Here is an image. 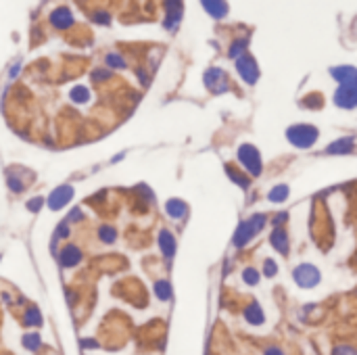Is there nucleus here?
<instances>
[{"label":"nucleus","instance_id":"1","mask_svg":"<svg viewBox=\"0 0 357 355\" xmlns=\"http://www.w3.org/2000/svg\"><path fill=\"white\" fill-rule=\"evenodd\" d=\"M266 224H268V216H264V213H255V216H251L248 220L240 222V226H238L236 232H234V244L236 246H246L261 230H264Z\"/></svg>","mask_w":357,"mask_h":355},{"label":"nucleus","instance_id":"2","mask_svg":"<svg viewBox=\"0 0 357 355\" xmlns=\"http://www.w3.org/2000/svg\"><path fill=\"white\" fill-rule=\"evenodd\" d=\"M320 138V130L312 124H294L286 130V140L296 148H312Z\"/></svg>","mask_w":357,"mask_h":355},{"label":"nucleus","instance_id":"3","mask_svg":"<svg viewBox=\"0 0 357 355\" xmlns=\"http://www.w3.org/2000/svg\"><path fill=\"white\" fill-rule=\"evenodd\" d=\"M238 163L242 165V168L248 172V176L257 178L261 172H264V163H261V152L257 150V146L253 144H240L238 146Z\"/></svg>","mask_w":357,"mask_h":355},{"label":"nucleus","instance_id":"4","mask_svg":"<svg viewBox=\"0 0 357 355\" xmlns=\"http://www.w3.org/2000/svg\"><path fill=\"white\" fill-rule=\"evenodd\" d=\"M292 280L299 284L301 288H314L320 284V280H322V274H320V270L312 264H301L296 266L294 272H292Z\"/></svg>","mask_w":357,"mask_h":355},{"label":"nucleus","instance_id":"5","mask_svg":"<svg viewBox=\"0 0 357 355\" xmlns=\"http://www.w3.org/2000/svg\"><path fill=\"white\" fill-rule=\"evenodd\" d=\"M236 71H238V76H240V80L244 82V84L248 86H253L257 84V80H259V65L253 56H248V54H242L240 58H236Z\"/></svg>","mask_w":357,"mask_h":355},{"label":"nucleus","instance_id":"6","mask_svg":"<svg viewBox=\"0 0 357 355\" xmlns=\"http://www.w3.org/2000/svg\"><path fill=\"white\" fill-rule=\"evenodd\" d=\"M205 86L213 92V94H224L226 90L230 88L228 82V74L220 67H211L205 71Z\"/></svg>","mask_w":357,"mask_h":355},{"label":"nucleus","instance_id":"7","mask_svg":"<svg viewBox=\"0 0 357 355\" xmlns=\"http://www.w3.org/2000/svg\"><path fill=\"white\" fill-rule=\"evenodd\" d=\"M330 76L338 82V86L357 88V67L353 65H338L330 69Z\"/></svg>","mask_w":357,"mask_h":355},{"label":"nucleus","instance_id":"8","mask_svg":"<svg viewBox=\"0 0 357 355\" xmlns=\"http://www.w3.org/2000/svg\"><path fill=\"white\" fill-rule=\"evenodd\" d=\"M71 198H74V188L63 184V186H56L54 190L48 194V198H46V205H48L52 211H58V209H63Z\"/></svg>","mask_w":357,"mask_h":355},{"label":"nucleus","instance_id":"9","mask_svg":"<svg viewBox=\"0 0 357 355\" xmlns=\"http://www.w3.org/2000/svg\"><path fill=\"white\" fill-rule=\"evenodd\" d=\"M334 104L338 109H344V111H351L357 106V88H344V86H338L336 92H334Z\"/></svg>","mask_w":357,"mask_h":355},{"label":"nucleus","instance_id":"10","mask_svg":"<svg viewBox=\"0 0 357 355\" xmlns=\"http://www.w3.org/2000/svg\"><path fill=\"white\" fill-rule=\"evenodd\" d=\"M270 242H272V246L276 248L280 255H288L290 240H288V234H286V230H284V228H274L272 236H270Z\"/></svg>","mask_w":357,"mask_h":355},{"label":"nucleus","instance_id":"11","mask_svg":"<svg viewBox=\"0 0 357 355\" xmlns=\"http://www.w3.org/2000/svg\"><path fill=\"white\" fill-rule=\"evenodd\" d=\"M165 8H168V17H165L163 26H165V30H176L184 15V6H182V2H168Z\"/></svg>","mask_w":357,"mask_h":355},{"label":"nucleus","instance_id":"12","mask_svg":"<svg viewBox=\"0 0 357 355\" xmlns=\"http://www.w3.org/2000/svg\"><path fill=\"white\" fill-rule=\"evenodd\" d=\"M58 262H61L63 268H74L82 262V251L76 244H67L61 251V255H58Z\"/></svg>","mask_w":357,"mask_h":355},{"label":"nucleus","instance_id":"13","mask_svg":"<svg viewBox=\"0 0 357 355\" xmlns=\"http://www.w3.org/2000/svg\"><path fill=\"white\" fill-rule=\"evenodd\" d=\"M353 148H355V138L344 136V138H338V140L332 142V144L326 148V152L328 155H349Z\"/></svg>","mask_w":357,"mask_h":355},{"label":"nucleus","instance_id":"14","mask_svg":"<svg viewBox=\"0 0 357 355\" xmlns=\"http://www.w3.org/2000/svg\"><path fill=\"white\" fill-rule=\"evenodd\" d=\"M50 23L56 28V30H67L71 23H74V15H71V10L61 6V8H56L50 13Z\"/></svg>","mask_w":357,"mask_h":355},{"label":"nucleus","instance_id":"15","mask_svg":"<svg viewBox=\"0 0 357 355\" xmlns=\"http://www.w3.org/2000/svg\"><path fill=\"white\" fill-rule=\"evenodd\" d=\"M244 320L248 324H253V326H261L266 322V314H264V310H261V305L257 301L248 303L244 307Z\"/></svg>","mask_w":357,"mask_h":355},{"label":"nucleus","instance_id":"16","mask_svg":"<svg viewBox=\"0 0 357 355\" xmlns=\"http://www.w3.org/2000/svg\"><path fill=\"white\" fill-rule=\"evenodd\" d=\"M159 246H161V253L172 259L174 253H176V238H174V234L170 230H161L159 232Z\"/></svg>","mask_w":357,"mask_h":355},{"label":"nucleus","instance_id":"17","mask_svg":"<svg viewBox=\"0 0 357 355\" xmlns=\"http://www.w3.org/2000/svg\"><path fill=\"white\" fill-rule=\"evenodd\" d=\"M165 211H168V216H170V218H174V220H182V218L186 216L188 207H186L184 200H180V198H170L168 203H165Z\"/></svg>","mask_w":357,"mask_h":355},{"label":"nucleus","instance_id":"18","mask_svg":"<svg viewBox=\"0 0 357 355\" xmlns=\"http://www.w3.org/2000/svg\"><path fill=\"white\" fill-rule=\"evenodd\" d=\"M226 174L230 176V180H232L234 184H238L240 188H244V190H246L248 186H251V178H248L244 172H238L234 165H226Z\"/></svg>","mask_w":357,"mask_h":355},{"label":"nucleus","instance_id":"19","mask_svg":"<svg viewBox=\"0 0 357 355\" xmlns=\"http://www.w3.org/2000/svg\"><path fill=\"white\" fill-rule=\"evenodd\" d=\"M203 8L207 10V13L211 15V17H216V19H222V17H226L228 15V4L226 2H203Z\"/></svg>","mask_w":357,"mask_h":355},{"label":"nucleus","instance_id":"20","mask_svg":"<svg viewBox=\"0 0 357 355\" xmlns=\"http://www.w3.org/2000/svg\"><path fill=\"white\" fill-rule=\"evenodd\" d=\"M322 104H324V98H322V94H318V92H312V94H307L305 98H301V106H305L309 111L322 109Z\"/></svg>","mask_w":357,"mask_h":355},{"label":"nucleus","instance_id":"21","mask_svg":"<svg viewBox=\"0 0 357 355\" xmlns=\"http://www.w3.org/2000/svg\"><path fill=\"white\" fill-rule=\"evenodd\" d=\"M288 186L286 184H278V186H274L272 190H270V194H268V198L272 200V203H284V200L288 198Z\"/></svg>","mask_w":357,"mask_h":355},{"label":"nucleus","instance_id":"22","mask_svg":"<svg viewBox=\"0 0 357 355\" xmlns=\"http://www.w3.org/2000/svg\"><path fill=\"white\" fill-rule=\"evenodd\" d=\"M154 294H157V299L161 301H168L172 297V286L168 280H157L154 282Z\"/></svg>","mask_w":357,"mask_h":355},{"label":"nucleus","instance_id":"23","mask_svg":"<svg viewBox=\"0 0 357 355\" xmlns=\"http://www.w3.org/2000/svg\"><path fill=\"white\" fill-rule=\"evenodd\" d=\"M69 98L74 100V102H78V104L88 102V100H90V92H88V88H86V86H76L74 90L69 92Z\"/></svg>","mask_w":357,"mask_h":355},{"label":"nucleus","instance_id":"24","mask_svg":"<svg viewBox=\"0 0 357 355\" xmlns=\"http://www.w3.org/2000/svg\"><path fill=\"white\" fill-rule=\"evenodd\" d=\"M98 238L104 242V244H113L117 240V230L113 226H100L98 228Z\"/></svg>","mask_w":357,"mask_h":355},{"label":"nucleus","instance_id":"25","mask_svg":"<svg viewBox=\"0 0 357 355\" xmlns=\"http://www.w3.org/2000/svg\"><path fill=\"white\" fill-rule=\"evenodd\" d=\"M242 280L248 284V286H255V284H259V270H255V268H244V270H242Z\"/></svg>","mask_w":357,"mask_h":355},{"label":"nucleus","instance_id":"26","mask_svg":"<svg viewBox=\"0 0 357 355\" xmlns=\"http://www.w3.org/2000/svg\"><path fill=\"white\" fill-rule=\"evenodd\" d=\"M106 65L109 67H115V69H126V61H124V56L122 54H117V52H109L106 54Z\"/></svg>","mask_w":357,"mask_h":355},{"label":"nucleus","instance_id":"27","mask_svg":"<svg viewBox=\"0 0 357 355\" xmlns=\"http://www.w3.org/2000/svg\"><path fill=\"white\" fill-rule=\"evenodd\" d=\"M244 50H246V40H236V42L230 46L228 54H230L232 58H240V56L244 54Z\"/></svg>","mask_w":357,"mask_h":355},{"label":"nucleus","instance_id":"28","mask_svg":"<svg viewBox=\"0 0 357 355\" xmlns=\"http://www.w3.org/2000/svg\"><path fill=\"white\" fill-rule=\"evenodd\" d=\"M26 324H28V326H40V324H42L40 312L34 310V307H32V310H28V312H26Z\"/></svg>","mask_w":357,"mask_h":355},{"label":"nucleus","instance_id":"29","mask_svg":"<svg viewBox=\"0 0 357 355\" xmlns=\"http://www.w3.org/2000/svg\"><path fill=\"white\" fill-rule=\"evenodd\" d=\"M278 274V264L274 262V259H266L264 262V276L266 278H274Z\"/></svg>","mask_w":357,"mask_h":355},{"label":"nucleus","instance_id":"30","mask_svg":"<svg viewBox=\"0 0 357 355\" xmlns=\"http://www.w3.org/2000/svg\"><path fill=\"white\" fill-rule=\"evenodd\" d=\"M23 345L28 349H38L40 347V336L38 334H26L23 336Z\"/></svg>","mask_w":357,"mask_h":355},{"label":"nucleus","instance_id":"31","mask_svg":"<svg viewBox=\"0 0 357 355\" xmlns=\"http://www.w3.org/2000/svg\"><path fill=\"white\" fill-rule=\"evenodd\" d=\"M94 21L102 23V26H109V23H111V15L106 13V10H100V13H94Z\"/></svg>","mask_w":357,"mask_h":355},{"label":"nucleus","instance_id":"32","mask_svg":"<svg viewBox=\"0 0 357 355\" xmlns=\"http://www.w3.org/2000/svg\"><path fill=\"white\" fill-rule=\"evenodd\" d=\"M42 205H44V198H40V196H36V198H32V200H28V209H30V211H40Z\"/></svg>","mask_w":357,"mask_h":355},{"label":"nucleus","instance_id":"33","mask_svg":"<svg viewBox=\"0 0 357 355\" xmlns=\"http://www.w3.org/2000/svg\"><path fill=\"white\" fill-rule=\"evenodd\" d=\"M288 220V213L286 211H282V213H278L276 218H274V228H282V224Z\"/></svg>","mask_w":357,"mask_h":355},{"label":"nucleus","instance_id":"34","mask_svg":"<svg viewBox=\"0 0 357 355\" xmlns=\"http://www.w3.org/2000/svg\"><path fill=\"white\" fill-rule=\"evenodd\" d=\"M332 355H355V349H353V347H347V345H342V347H336L334 351H332Z\"/></svg>","mask_w":357,"mask_h":355},{"label":"nucleus","instance_id":"35","mask_svg":"<svg viewBox=\"0 0 357 355\" xmlns=\"http://www.w3.org/2000/svg\"><path fill=\"white\" fill-rule=\"evenodd\" d=\"M67 236H69V228H67V222H63L56 230V238H67Z\"/></svg>","mask_w":357,"mask_h":355},{"label":"nucleus","instance_id":"36","mask_svg":"<svg viewBox=\"0 0 357 355\" xmlns=\"http://www.w3.org/2000/svg\"><path fill=\"white\" fill-rule=\"evenodd\" d=\"M82 216H84V213H82V209H74V211L69 213V218H67L65 222H67V224H69V222H78V220H82Z\"/></svg>","mask_w":357,"mask_h":355},{"label":"nucleus","instance_id":"37","mask_svg":"<svg viewBox=\"0 0 357 355\" xmlns=\"http://www.w3.org/2000/svg\"><path fill=\"white\" fill-rule=\"evenodd\" d=\"M266 355H284V351L280 347H270V349H266Z\"/></svg>","mask_w":357,"mask_h":355},{"label":"nucleus","instance_id":"38","mask_svg":"<svg viewBox=\"0 0 357 355\" xmlns=\"http://www.w3.org/2000/svg\"><path fill=\"white\" fill-rule=\"evenodd\" d=\"M106 78H109V71H94V80H106Z\"/></svg>","mask_w":357,"mask_h":355},{"label":"nucleus","instance_id":"39","mask_svg":"<svg viewBox=\"0 0 357 355\" xmlns=\"http://www.w3.org/2000/svg\"><path fill=\"white\" fill-rule=\"evenodd\" d=\"M19 67H21V63H17V65H13V69H10V78H15V76L19 74Z\"/></svg>","mask_w":357,"mask_h":355}]
</instances>
